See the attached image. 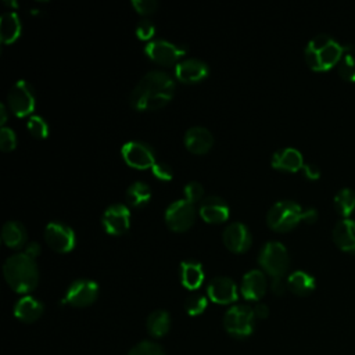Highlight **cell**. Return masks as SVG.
Here are the masks:
<instances>
[{
	"label": "cell",
	"instance_id": "obj_1",
	"mask_svg": "<svg viewBox=\"0 0 355 355\" xmlns=\"http://www.w3.org/2000/svg\"><path fill=\"white\" fill-rule=\"evenodd\" d=\"M175 93V82L169 73L158 69L148 71L130 92L129 101L136 110L164 107Z\"/></svg>",
	"mask_w": 355,
	"mask_h": 355
},
{
	"label": "cell",
	"instance_id": "obj_2",
	"mask_svg": "<svg viewBox=\"0 0 355 355\" xmlns=\"http://www.w3.org/2000/svg\"><path fill=\"white\" fill-rule=\"evenodd\" d=\"M3 273L10 284L18 293H29L39 280V270L35 258L25 252H17L8 257L3 265Z\"/></svg>",
	"mask_w": 355,
	"mask_h": 355
},
{
	"label": "cell",
	"instance_id": "obj_3",
	"mask_svg": "<svg viewBox=\"0 0 355 355\" xmlns=\"http://www.w3.org/2000/svg\"><path fill=\"white\" fill-rule=\"evenodd\" d=\"M345 44H340L327 33L315 35L305 47V61L315 71H326L340 61Z\"/></svg>",
	"mask_w": 355,
	"mask_h": 355
},
{
	"label": "cell",
	"instance_id": "obj_4",
	"mask_svg": "<svg viewBox=\"0 0 355 355\" xmlns=\"http://www.w3.org/2000/svg\"><path fill=\"white\" fill-rule=\"evenodd\" d=\"M305 209L291 200H282L275 202L266 215L268 225L276 232H287L293 229L300 220H304Z\"/></svg>",
	"mask_w": 355,
	"mask_h": 355
},
{
	"label": "cell",
	"instance_id": "obj_5",
	"mask_svg": "<svg viewBox=\"0 0 355 355\" xmlns=\"http://www.w3.org/2000/svg\"><path fill=\"white\" fill-rule=\"evenodd\" d=\"M254 309L245 304L230 306L223 316L225 330L234 338H247L254 330Z\"/></svg>",
	"mask_w": 355,
	"mask_h": 355
},
{
	"label": "cell",
	"instance_id": "obj_6",
	"mask_svg": "<svg viewBox=\"0 0 355 355\" xmlns=\"http://www.w3.org/2000/svg\"><path fill=\"white\" fill-rule=\"evenodd\" d=\"M258 261L272 277H283L288 268L290 257L280 241H268L262 245Z\"/></svg>",
	"mask_w": 355,
	"mask_h": 355
},
{
	"label": "cell",
	"instance_id": "obj_7",
	"mask_svg": "<svg viewBox=\"0 0 355 355\" xmlns=\"http://www.w3.org/2000/svg\"><path fill=\"white\" fill-rule=\"evenodd\" d=\"M196 219L194 204L186 198L176 200L168 205L165 211V222L175 232L189 229Z\"/></svg>",
	"mask_w": 355,
	"mask_h": 355
},
{
	"label": "cell",
	"instance_id": "obj_8",
	"mask_svg": "<svg viewBox=\"0 0 355 355\" xmlns=\"http://www.w3.org/2000/svg\"><path fill=\"white\" fill-rule=\"evenodd\" d=\"M7 103L10 110L18 116L31 114L35 108V96L31 83L24 79L15 82L7 94Z\"/></svg>",
	"mask_w": 355,
	"mask_h": 355
},
{
	"label": "cell",
	"instance_id": "obj_9",
	"mask_svg": "<svg viewBox=\"0 0 355 355\" xmlns=\"http://www.w3.org/2000/svg\"><path fill=\"white\" fill-rule=\"evenodd\" d=\"M187 51V47L183 44H175L164 39H155L148 42L144 46V53L158 64H173Z\"/></svg>",
	"mask_w": 355,
	"mask_h": 355
},
{
	"label": "cell",
	"instance_id": "obj_10",
	"mask_svg": "<svg viewBox=\"0 0 355 355\" xmlns=\"http://www.w3.org/2000/svg\"><path fill=\"white\" fill-rule=\"evenodd\" d=\"M98 295V286L89 279H78L71 283L65 293L64 302L72 306H87L96 301Z\"/></svg>",
	"mask_w": 355,
	"mask_h": 355
},
{
	"label": "cell",
	"instance_id": "obj_11",
	"mask_svg": "<svg viewBox=\"0 0 355 355\" xmlns=\"http://www.w3.org/2000/svg\"><path fill=\"white\" fill-rule=\"evenodd\" d=\"M123 159L135 168H148L153 166L155 159V153L151 146L144 141L130 140L126 141L121 148Z\"/></svg>",
	"mask_w": 355,
	"mask_h": 355
},
{
	"label": "cell",
	"instance_id": "obj_12",
	"mask_svg": "<svg viewBox=\"0 0 355 355\" xmlns=\"http://www.w3.org/2000/svg\"><path fill=\"white\" fill-rule=\"evenodd\" d=\"M44 240L55 251L67 252L75 244V233L69 226L54 220L47 223L44 229Z\"/></svg>",
	"mask_w": 355,
	"mask_h": 355
},
{
	"label": "cell",
	"instance_id": "obj_13",
	"mask_svg": "<svg viewBox=\"0 0 355 355\" xmlns=\"http://www.w3.org/2000/svg\"><path fill=\"white\" fill-rule=\"evenodd\" d=\"M104 229L111 234H122L129 229L130 212L125 204H111L101 218Z\"/></svg>",
	"mask_w": 355,
	"mask_h": 355
},
{
	"label": "cell",
	"instance_id": "obj_14",
	"mask_svg": "<svg viewBox=\"0 0 355 355\" xmlns=\"http://www.w3.org/2000/svg\"><path fill=\"white\" fill-rule=\"evenodd\" d=\"M208 297L218 304H230L237 300V286L226 276L214 277L207 286Z\"/></svg>",
	"mask_w": 355,
	"mask_h": 355
},
{
	"label": "cell",
	"instance_id": "obj_15",
	"mask_svg": "<svg viewBox=\"0 0 355 355\" xmlns=\"http://www.w3.org/2000/svg\"><path fill=\"white\" fill-rule=\"evenodd\" d=\"M222 237L225 245L234 252H243L251 244V233L248 227L240 222L229 223L225 227Z\"/></svg>",
	"mask_w": 355,
	"mask_h": 355
},
{
	"label": "cell",
	"instance_id": "obj_16",
	"mask_svg": "<svg viewBox=\"0 0 355 355\" xmlns=\"http://www.w3.org/2000/svg\"><path fill=\"white\" fill-rule=\"evenodd\" d=\"M175 75L182 82L194 83L208 75V65L200 58H186L175 65Z\"/></svg>",
	"mask_w": 355,
	"mask_h": 355
},
{
	"label": "cell",
	"instance_id": "obj_17",
	"mask_svg": "<svg viewBox=\"0 0 355 355\" xmlns=\"http://www.w3.org/2000/svg\"><path fill=\"white\" fill-rule=\"evenodd\" d=\"M240 291L245 300L258 301L266 291V279L259 269L248 270L241 280Z\"/></svg>",
	"mask_w": 355,
	"mask_h": 355
},
{
	"label": "cell",
	"instance_id": "obj_18",
	"mask_svg": "<svg viewBox=\"0 0 355 355\" xmlns=\"http://www.w3.org/2000/svg\"><path fill=\"white\" fill-rule=\"evenodd\" d=\"M201 216L209 223H219L227 219L229 205L219 196H208L200 204Z\"/></svg>",
	"mask_w": 355,
	"mask_h": 355
},
{
	"label": "cell",
	"instance_id": "obj_19",
	"mask_svg": "<svg viewBox=\"0 0 355 355\" xmlns=\"http://www.w3.org/2000/svg\"><path fill=\"white\" fill-rule=\"evenodd\" d=\"M212 135L204 126H191L184 133V144L186 147L196 154L207 153L212 146Z\"/></svg>",
	"mask_w": 355,
	"mask_h": 355
},
{
	"label": "cell",
	"instance_id": "obj_20",
	"mask_svg": "<svg viewBox=\"0 0 355 355\" xmlns=\"http://www.w3.org/2000/svg\"><path fill=\"white\" fill-rule=\"evenodd\" d=\"M333 240L341 250L355 254V219L338 220L333 227Z\"/></svg>",
	"mask_w": 355,
	"mask_h": 355
},
{
	"label": "cell",
	"instance_id": "obj_21",
	"mask_svg": "<svg viewBox=\"0 0 355 355\" xmlns=\"http://www.w3.org/2000/svg\"><path fill=\"white\" fill-rule=\"evenodd\" d=\"M272 165L282 171L295 172L298 169H302L304 166L302 154L294 147L279 148L272 155Z\"/></svg>",
	"mask_w": 355,
	"mask_h": 355
},
{
	"label": "cell",
	"instance_id": "obj_22",
	"mask_svg": "<svg viewBox=\"0 0 355 355\" xmlns=\"http://www.w3.org/2000/svg\"><path fill=\"white\" fill-rule=\"evenodd\" d=\"M43 304L31 297V295H25V297H21L15 305H14V315L17 319H19L21 322H25V323H32L35 320H37L42 313H43Z\"/></svg>",
	"mask_w": 355,
	"mask_h": 355
},
{
	"label": "cell",
	"instance_id": "obj_23",
	"mask_svg": "<svg viewBox=\"0 0 355 355\" xmlns=\"http://www.w3.org/2000/svg\"><path fill=\"white\" fill-rule=\"evenodd\" d=\"M204 279V270L200 262L187 259L180 263V280L184 287L194 290L200 287Z\"/></svg>",
	"mask_w": 355,
	"mask_h": 355
},
{
	"label": "cell",
	"instance_id": "obj_24",
	"mask_svg": "<svg viewBox=\"0 0 355 355\" xmlns=\"http://www.w3.org/2000/svg\"><path fill=\"white\" fill-rule=\"evenodd\" d=\"M316 286L315 277L305 270H294L287 277V287L297 295H308Z\"/></svg>",
	"mask_w": 355,
	"mask_h": 355
},
{
	"label": "cell",
	"instance_id": "obj_25",
	"mask_svg": "<svg viewBox=\"0 0 355 355\" xmlns=\"http://www.w3.org/2000/svg\"><path fill=\"white\" fill-rule=\"evenodd\" d=\"M146 327H147V331L151 337H155V338L164 337L171 329V316H169V313L164 309L153 311L147 318Z\"/></svg>",
	"mask_w": 355,
	"mask_h": 355
},
{
	"label": "cell",
	"instance_id": "obj_26",
	"mask_svg": "<svg viewBox=\"0 0 355 355\" xmlns=\"http://www.w3.org/2000/svg\"><path fill=\"white\" fill-rule=\"evenodd\" d=\"M21 32V22L14 11H6L0 17V37L4 43L14 42Z\"/></svg>",
	"mask_w": 355,
	"mask_h": 355
},
{
	"label": "cell",
	"instance_id": "obj_27",
	"mask_svg": "<svg viewBox=\"0 0 355 355\" xmlns=\"http://www.w3.org/2000/svg\"><path fill=\"white\" fill-rule=\"evenodd\" d=\"M1 239L8 247H19L26 240V230L19 222L8 220L1 227Z\"/></svg>",
	"mask_w": 355,
	"mask_h": 355
},
{
	"label": "cell",
	"instance_id": "obj_28",
	"mask_svg": "<svg viewBox=\"0 0 355 355\" xmlns=\"http://www.w3.org/2000/svg\"><path fill=\"white\" fill-rule=\"evenodd\" d=\"M126 201L130 207H143L148 202L150 197H151V190H150V186L144 182H133L128 190H126Z\"/></svg>",
	"mask_w": 355,
	"mask_h": 355
},
{
	"label": "cell",
	"instance_id": "obj_29",
	"mask_svg": "<svg viewBox=\"0 0 355 355\" xmlns=\"http://www.w3.org/2000/svg\"><path fill=\"white\" fill-rule=\"evenodd\" d=\"M338 73L348 82H355V51L351 44H345L343 55L337 62Z\"/></svg>",
	"mask_w": 355,
	"mask_h": 355
},
{
	"label": "cell",
	"instance_id": "obj_30",
	"mask_svg": "<svg viewBox=\"0 0 355 355\" xmlns=\"http://www.w3.org/2000/svg\"><path fill=\"white\" fill-rule=\"evenodd\" d=\"M334 207L343 216H349L355 209V191L349 187H343L334 196Z\"/></svg>",
	"mask_w": 355,
	"mask_h": 355
},
{
	"label": "cell",
	"instance_id": "obj_31",
	"mask_svg": "<svg viewBox=\"0 0 355 355\" xmlns=\"http://www.w3.org/2000/svg\"><path fill=\"white\" fill-rule=\"evenodd\" d=\"M207 308V297L201 293L190 294L184 301V309L190 316H197Z\"/></svg>",
	"mask_w": 355,
	"mask_h": 355
},
{
	"label": "cell",
	"instance_id": "obj_32",
	"mask_svg": "<svg viewBox=\"0 0 355 355\" xmlns=\"http://www.w3.org/2000/svg\"><path fill=\"white\" fill-rule=\"evenodd\" d=\"M128 355H165L164 348L155 341L144 340L130 348Z\"/></svg>",
	"mask_w": 355,
	"mask_h": 355
},
{
	"label": "cell",
	"instance_id": "obj_33",
	"mask_svg": "<svg viewBox=\"0 0 355 355\" xmlns=\"http://www.w3.org/2000/svg\"><path fill=\"white\" fill-rule=\"evenodd\" d=\"M28 129L35 137H46L49 133L47 122L39 115H32L28 119Z\"/></svg>",
	"mask_w": 355,
	"mask_h": 355
},
{
	"label": "cell",
	"instance_id": "obj_34",
	"mask_svg": "<svg viewBox=\"0 0 355 355\" xmlns=\"http://www.w3.org/2000/svg\"><path fill=\"white\" fill-rule=\"evenodd\" d=\"M15 143H17V137H15L14 130L11 128L1 126V129H0V148L3 151L12 150L15 147Z\"/></svg>",
	"mask_w": 355,
	"mask_h": 355
},
{
	"label": "cell",
	"instance_id": "obj_35",
	"mask_svg": "<svg viewBox=\"0 0 355 355\" xmlns=\"http://www.w3.org/2000/svg\"><path fill=\"white\" fill-rule=\"evenodd\" d=\"M204 194V189L202 186L198 183V182H189L186 186H184V198L189 200L190 202H196L198 200H201Z\"/></svg>",
	"mask_w": 355,
	"mask_h": 355
},
{
	"label": "cell",
	"instance_id": "obj_36",
	"mask_svg": "<svg viewBox=\"0 0 355 355\" xmlns=\"http://www.w3.org/2000/svg\"><path fill=\"white\" fill-rule=\"evenodd\" d=\"M151 169H153V173H154L158 179H161V180H169V179H172L173 171H172V168H171L166 162H164V161H155L154 165L151 166Z\"/></svg>",
	"mask_w": 355,
	"mask_h": 355
},
{
	"label": "cell",
	"instance_id": "obj_37",
	"mask_svg": "<svg viewBox=\"0 0 355 355\" xmlns=\"http://www.w3.org/2000/svg\"><path fill=\"white\" fill-rule=\"evenodd\" d=\"M154 31H155V28H154V25L151 24V21L150 19H140L139 21V24H137V26H136V33H137V36L140 37V39H148V37H151L153 35H154Z\"/></svg>",
	"mask_w": 355,
	"mask_h": 355
},
{
	"label": "cell",
	"instance_id": "obj_38",
	"mask_svg": "<svg viewBox=\"0 0 355 355\" xmlns=\"http://www.w3.org/2000/svg\"><path fill=\"white\" fill-rule=\"evenodd\" d=\"M132 6L140 12V14H151L157 10L158 3L155 0H132Z\"/></svg>",
	"mask_w": 355,
	"mask_h": 355
},
{
	"label": "cell",
	"instance_id": "obj_39",
	"mask_svg": "<svg viewBox=\"0 0 355 355\" xmlns=\"http://www.w3.org/2000/svg\"><path fill=\"white\" fill-rule=\"evenodd\" d=\"M302 172L308 179H318L320 175V171H319L318 165H315V164H304Z\"/></svg>",
	"mask_w": 355,
	"mask_h": 355
},
{
	"label": "cell",
	"instance_id": "obj_40",
	"mask_svg": "<svg viewBox=\"0 0 355 355\" xmlns=\"http://www.w3.org/2000/svg\"><path fill=\"white\" fill-rule=\"evenodd\" d=\"M286 286H287V282L283 280V277H273L272 279V291L277 295L283 294L284 290H286Z\"/></svg>",
	"mask_w": 355,
	"mask_h": 355
},
{
	"label": "cell",
	"instance_id": "obj_41",
	"mask_svg": "<svg viewBox=\"0 0 355 355\" xmlns=\"http://www.w3.org/2000/svg\"><path fill=\"white\" fill-rule=\"evenodd\" d=\"M24 252H25L26 255L32 257V258L37 257V255L40 254V245H39V243H36V241H31V243H28V244L25 245Z\"/></svg>",
	"mask_w": 355,
	"mask_h": 355
},
{
	"label": "cell",
	"instance_id": "obj_42",
	"mask_svg": "<svg viewBox=\"0 0 355 355\" xmlns=\"http://www.w3.org/2000/svg\"><path fill=\"white\" fill-rule=\"evenodd\" d=\"M252 309H254V315H255L257 318H259V319H265V318L269 315V308L266 306V304L257 302Z\"/></svg>",
	"mask_w": 355,
	"mask_h": 355
},
{
	"label": "cell",
	"instance_id": "obj_43",
	"mask_svg": "<svg viewBox=\"0 0 355 355\" xmlns=\"http://www.w3.org/2000/svg\"><path fill=\"white\" fill-rule=\"evenodd\" d=\"M0 115H1V118H0V123L3 125L4 122H6V119H7V110H6V105L1 103L0 104Z\"/></svg>",
	"mask_w": 355,
	"mask_h": 355
}]
</instances>
